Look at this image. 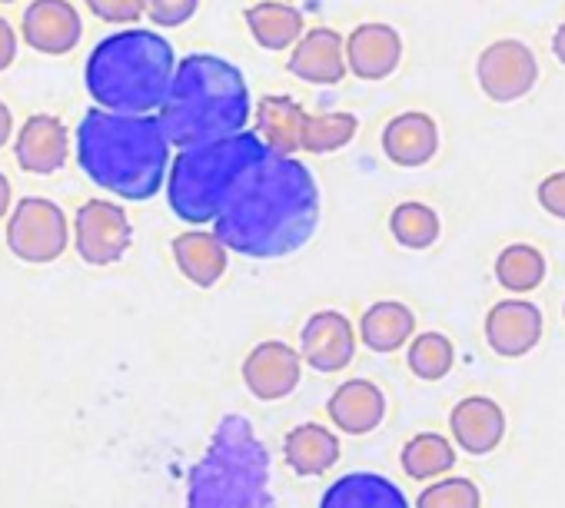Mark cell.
Returning a JSON list of instances; mask_svg holds the SVG:
<instances>
[{
    "label": "cell",
    "instance_id": "31",
    "mask_svg": "<svg viewBox=\"0 0 565 508\" xmlns=\"http://www.w3.org/2000/svg\"><path fill=\"white\" fill-rule=\"evenodd\" d=\"M416 508H482V495L472 478H443L419 491Z\"/></svg>",
    "mask_w": 565,
    "mask_h": 508
},
{
    "label": "cell",
    "instance_id": "22",
    "mask_svg": "<svg viewBox=\"0 0 565 508\" xmlns=\"http://www.w3.org/2000/svg\"><path fill=\"white\" fill-rule=\"evenodd\" d=\"M320 508H409V501L393 478L376 472H350L323 491Z\"/></svg>",
    "mask_w": 565,
    "mask_h": 508
},
{
    "label": "cell",
    "instance_id": "12",
    "mask_svg": "<svg viewBox=\"0 0 565 508\" xmlns=\"http://www.w3.org/2000/svg\"><path fill=\"white\" fill-rule=\"evenodd\" d=\"M21 37L31 51L44 57H64L81 44L84 21L71 0H34L24 11Z\"/></svg>",
    "mask_w": 565,
    "mask_h": 508
},
{
    "label": "cell",
    "instance_id": "17",
    "mask_svg": "<svg viewBox=\"0 0 565 508\" xmlns=\"http://www.w3.org/2000/svg\"><path fill=\"white\" fill-rule=\"evenodd\" d=\"M383 153L393 166L419 170L439 153V127L423 110H406L383 127Z\"/></svg>",
    "mask_w": 565,
    "mask_h": 508
},
{
    "label": "cell",
    "instance_id": "13",
    "mask_svg": "<svg viewBox=\"0 0 565 508\" xmlns=\"http://www.w3.org/2000/svg\"><path fill=\"white\" fill-rule=\"evenodd\" d=\"M542 310L529 300H505L486 313V343L502 359L529 356L542 339Z\"/></svg>",
    "mask_w": 565,
    "mask_h": 508
},
{
    "label": "cell",
    "instance_id": "15",
    "mask_svg": "<svg viewBox=\"0 0 565 508\" xmlns=\"http://www.w3.org/2000/svg\"><path fill=\"white\" fill-rule=\"evenodd\" d=\"M347 64L360 80H386L403 64V37L383 21H366L347 37Z\"/></svg>",
    "mask_w": 565,
    "mask_h": 508
},
{
    "label": "cell",
    "instance_id": "33",
    "mask_svg": "<svg viewBox=\"0 0 565 508\" xmlns=\"http://www.w3.org/2000/svg\"><path fill=\"white\" fill-rule=\"evenodd\" d=\"M84 4L104 24L127 28V24H137L143 18V4H140V0H84Z\"/></svg>",
    "mask_w": 565,
    "mask_h": 508
},
{
    "label": "cell",
    "instance_id": "40",
    "mask_svg": "<svg viewBox=\"0 0 565 508\" xmlns=\"http://www.w3.org/2000/svg\"><path fill=\"white\" fill-rule=\"evenodd\" d=\"M287 4H294V0H287Z\"/></svg>",
    "mask_w": 565,
    "mask_h": 508
},
{
    "label": "cell",
    "instance_id": "1",
    "mask_svg": "<svg viewBox=\"0 0 565 508\" xmlns=\"http://www.w3.org/2000/svg\"><path fill=\"white\" fill-rule=\"evenodd\" d=\"M320 226V183L297 156H259L213 219L239 257L279 260L303 249Z\"/></svg>",
    "mask_w": 565,
    "mask_h": 508
},
{
    "label": "cell",
    "instance_id": "39",
    "mask_svg": "<svg viewBox=\"0 0 565 508\" xmlns=\"http://www.w3.org/2000/svg\"><path fill=\"white\" fill-rule=\"evenodd\" d=\"M0 4H18V0H0Z\"/></svg>",
    "mask_w": 565,
    "mask_h": 508
},
{
    "label": "cell",
    "instance_id": "3",
    "mask_svg": "<svg viewBox=\"0 0 565 508\" xmlns=\"http://www.w3.org/2000/svg\"><path fill=\"white\" fill-rule=\"evenodd\" d=\"M249 114L253 104L243 71L216 54H190L177 61L173 84L157 110L170 143L180 150L246 130Z\"/></svg>",
    "mask_w": 565,
    "mask_h": 508
},
{
    "label": "cell",
    "instance_id": "8",
    "mask_svg": "<svg viewBox=\"0 0 565 508\" xmlns=\"http://www.w3.org/2000/svg\"><path fill=\"white\" fill-rule=\"evenodd\" d=\"M134 242L130 216L114 199H87L74 216V249L90 267H114Z\"/></svg>",
    "mask_w": 565,
    "mask_h": 508
},
{
    "label": "cell",
    "instance_id": "38",
    "mask_svg": "<svg viewBox=\"0 0 565 508\" xmlns=\"http://www.w3.org/2000/svg\"><path fill=\"white\" fill-rule=\"evenodd\" d=\"M552 54L565 64V24H558L555 37H552Z\"/></svg>",
    "mask_w": 565,
    "mask_h": 508
},
{
    "label": "cell",
    "instance_id": "11",
    "mask_svg": "<svg viewBox=\"0 0 565 508\" xmlns=\"http://www.w3.org/2000/svg\"><path fill=\"white\" fill-rule=\"evenodd\" d=\"M300 376H303V356L279 339H266L253 346L249 356L243 359V382L249 396H256L259 402L287 399L300 386Z\"/></svg>",
    "mask_w": 565,
    "mask_h": 508
},
{
    "label": "cell",
    "instance_id": "23",
    "mask_svg": "<svg viewBox=\"0 0 565 508\" xmlns=\"http://www.w3.org/2000/svg\"><path fill=\"white\" fill-rule=\"evenodd\" d=\"M246 28L253 41L269 54L294 51L307 34L303 14L294 4H287V0H259V4H253L246 11Z\"/></svg>",
    "mask_w": 565,
    "mask_h": 508
},
{
    "label": "cell",
    "instance_id": "36",
    "mask_svg": "<svg viewBox=\"0 0 565 508\" xmlns=\"http://www.w3.org/2000/svg\"><path fill=\"white\" fill-rule=\"evenodd\" d=\"M11 137H14V114L4 100H0V147H8Z\"/></svg>",
    "mask_w": 565,
    "mask_h": 508
},
{
    "label": "cell",
    "instance_id": "7",
    "mask_svg": "<svg viewBox=\"0 0 565 508\" xmlns=\"http://www.w3.org/2000/svg\"><path fill=\"white\" fill-rule=\"evenodd\" d=\"M71 246L67 213L47 196H24L8 219V249L18 260L44 267L61 260Z\"/></svg>",
    "mask_w": 565,
    "mask_h": 508
},
{
    "label": "cell",
    "instance_id": "4",
    "mask_svg": "<svg viewBox=\"0 0 565 508\" xmlns=\"http://www.w3.org/2000/svg\"><path fill=\"white\" fill-rule=\"evenodd\" d=\"M177 74V54L167 37L147 28H124L104 37L84 67L94 107L114 114H153L163 107Z\"/></svg>",
    "mask_w": 565,
    "mask_h": 508
},
{
    "label": "cell",
    "instance_id": "2",
    "mask_svg": "<svg viewBox=\"0 0 565 508\" xmlns=\"http://www.w3.org/2000/svg\"><path fill=\"white\" fill-rule=\"evenodd\" d=\"M170 137L153 114L90 107L77 127V163L100 190L143 203L170 176Z\"/></svg>",
    "mask_w": 565,
    "mask_h": 508
},
{
    "label": "cell",
    "instance_id": "19",
    "mask_svg": "<svg viewBox=\"0 0 565 508\" xmlns=\"http://www.w3.org/2000/svg\"><path fill=\"white\" fill-rule=\"evenodd\" d=\"M173 263L177 270L200 290H210L220 283L226 273L230 260V246L216 236V229H186L173 239Z\"/></svg>",
    "mask_w": 565,
    "mask_h": 508
},
{
    "label": "cell",
    "instance_id": "30",
    "mask_svg": "<svg viewBox=\"0 0 565 508\" xmlns=\"http://www.w3.org/2000/svg\"><path fill=\"white\" fill-rule=\"evenodd\" d=\"M356 130H360V117H353V114H313V117H307L303 150L313 156L337 153L353 143Z\"/></svg>",
    "mask_w": 565,
    "mask_h": 508
},
{
    "label": "cell",
    "instance_id": "26",
    "mask_svg": "<svg viewBox=\"0 0 565 508\" xmlns=\"http://www.w3.org/2000/svg\"><path fill=\"white\" fill-rule=\"evenodd\" d=\"M495 280L502 290L525 296L545 280V257L529 242H512L495 257Z\"/></svg>",
    "mask_w": 565,
    "mask_h": 508
},
{
    "label": "cell",
    "instance_id": "5",
    "mask_svg": "<svg viewBox=\"0 0 565 508\" xmlns=\"http://www.w3.org/2000/svg\"><path fill=\"white\" fill-rule=\"evenodd\" d=\"M186 508H273L269 452L249 419L226 415L190 472Z\"/></svg>",
    "mask_w": 565,
    "mask_h": 508
},
{
    "label": "cell",
    "instance_id": "37",
    "mask_svg": "<svg viewBox=\"0 0 565 508\" xmlns=\"http://www.w3.org/2000/svg\"><path fill=\"white\" fill-rule=\"evenodd\" d=\"M11 209H14V190H11V180L0 173V219L11 216Z\"/></svg>",
    "mask_w": 565,
    "mask_h": 508
},
{
    "label": "cell",
    "instance_id": "20",
    "mask_svg": "<svg viewBox=\"0 0 565 508\" xmlns=\"http://www.w3.org/2000/svg\"><path fill=\"white\" fill-rule=\"evenodd\" d=\"M327 412H330V419H333V425L340 432L366 435L386 419V396L370 379H350L330 396Z\"/></svg>",
    "mask_w": 565,
    "mask_h": 508
},
{
    "label": "cell",
    "instance_id": "14",
    "mask_svg": "<svg viewBox=\"0 0 565 508\" xmlns=\"http://www.w3.org/2000/svg\"><path fill=\"white\" fill-rule=\"evenodd\" d=\"M287 71L313 87H333L350 74L347 64V37L333 28H313L300 37L290 54Z\"/></svg>",
    "mask_w": 565,
    "mask_h": 508
},
{
    "label": "cell",
    "instance_id": "29",
    "mask_svg": "<svg viewBox=\"0 0 565 508\" xmlns=\"http://www.w3.org/2000/svg\"><path fill=\"white\" fill-rule=\"evenodd\" d=\"M406 363H409V372L423 382H439L449 376L452 363H456V346L449 343V336L443 333H419L413 336L409 343V353H406Z\"/></svg>",
    "mask_w": 565,
    "mask_h": 508
},
{
    "label": "cell",
    "instance_id": "6",
    "mask_svg": "<svg viewBox=\"0 0 565 508\" xmlns=\"http://www.w3.org/2000/svg\"><path fill=\"white\" fill-rule=\"evenodd\" d=\"M266 143L256 130L183 147L167 176V203L183 223H213L243 173L266 156Z\"/></svg>",
    "mask_w": 565,
    "mask_h": 508
},
{
    "label": "cell",
    "instance_id": "21",
    "mask_svg": "<svg viewBox=\"0 0 565 508\" xmlns=\"http://www.w3.org/2000/svg\"><path fill=\"white\" fill-rule=\"evenodd\" d=\"M307 110L290 97H263L256 104V133L263 137L269 153L297 156L303 150V130H307Z\"/></svg>",
    "mask_w": 565,
    "mask_h": 508
},
{
    "label": "cell",
    "instance_id": "27",
    "mask_svg": "<svg viewBox=\"0 0 565 508\" xmlns=\"http://www.w3.org/2000/svg\"><path fill=\"white\" fill-rule=\"evenodd\" d=\"M456 465V445L446 435L419 432L403 445V468L416 482H429L446 475Z\"/></svg>",
    "mask_w": 565,
    "mask_h": 508
},
{
    "label": "cell",
    "instance_id": "24",
    "mask_svg": "<svg viewBox=\"0 0 565 508\" xmlns=\"http://www.w3.org/2000/svg\"><path fill=\"white\" fill-rule=\"evenodd\" d=\"M282 458L297 475H323L340 462V439L320 422H303L282 439Z\"/></svg>",
    "mask_w": 565,
    "mask_h": 508
},
{
    "label": "cell",
    "instance_id": "35",
    "mask_svg": "<svg viewBox=\"0 0 565 508\" xmlns=\"http://www.w3.org/2000/svg\"><path fill=\"white\" fill-rule=\"evenodd\" d=\"M18 61V31L0 18V74Z\"/></svg>",
    "mask_w": 565,
    "mask_h": 508
},
{
    "label": "cell",
    "instance_id": "18",
    "mask_svg": "<svg viewBox=\"0 0 565 508\" xmlns=\"http://www.w3.org/2000/svg\"><path fill=\"white\" fill-rule=\"evenodd\" d=\"M449 429L462 452L489 455L499 448V442L505 435V412L495 399L466 396L462 402H456V409L449 415Z\"/></svg>",
    "mask_w": 565,
    "mask_h": 508
},
{
    "label": "cell",
    "instance_id": "25",
    "mask_svg": "<svg viewBox=\"0 0 565 508\" xmlns=\"http://www.w3.org/2000/svg\"><path fill=\"white\" fill-rule=\"evenodd\" d=\"M360 339L366 349L386 356V353H396L403 349L413 336H416V316L406 303H396V300H383V303H373L363 320H360Z\"/></svg>",
    "mask_w": 565,
    "mask_h": 508
},
{
    "label": "cell",
    "instance_id": "28",
    "mask_svg": "<svg viewBox=\"0 0 565 508\" xmlns=\"http://www.w3.org/2000/svg\"><path fill=\"white\" fill-rule=\"evenodd\" d=\"M390 233L406 249H429L439 239L443 223H439V213L429 203L409 199V203H399L390 213Z\"/></svg>",
    "mask_w": 565,
    "mask_h": 508
},
{
    "label": "cell",
    "instance_id": "10",
    "mask_svg": "<svg viewBox=\"0 0 565 508\" xmlns=\"http://www.w3.org/2000/svg\"><path fill=\"white\" fill-rule=\"evenodd\" d=\"M356 336L360 329L350 323V316L337 310H320L307 320L300 333V356L310 369L323 376L343 372L356 356Z\"/></svg>",
    "mask_w": 565,
    "mask_h": 508
},
{
    "label": "cell",
    "instance_id": "32",
    "mask_svg": "<svg viewBox=\"0 0 565 508\" xmlns=\"http://www.w3.org/2000/svg\"><path fill=\"white\" fill-rule=\"evenodd\" d=\"M140 4L157 28H183L200 11V0H140Z\"/></svg>",
    "mask_w": 565,
    "mask_h": 508
},
{
    "label": "cell",
    "instance_id": "9",
    "mask_svg": "<svg viewBox=\"0 0 565 508\" xmlns=\"http://www.w3.org/2000/svg\"><path fill=\"white\" fill-rule=\"evenodd\" d=\"M476 80L482 94L495 104H515L535 90L539 61L529 44L515 37L492 41L476 61Z\"/></svg>",
    "mask_w": 565,
    "mask_h": 508
},
{
    "label": "cell",
    "instance_id": "34",
    "mask_svg": "<svg viewBox=\"0 0 565 508\" xmlns=\"http://www.w3.org/2000/svg\"><path fill=\"white\" fill-rule=\"evenodd\" d=\"M535 196H539V206H542L548 216H555V219H565V170H558V173H548V176L539 183Z\"/></svg>",
    "mask_w": 565,
    "mask_h": 508
},
{
    "label": "cell",
    "instance_id": "16",
    "mask_svg": "<svg viewBox=\"0 0 565 508\" xmlns=\"http://www.w3.org/2000/svg\"><path fill=\"white\" fill-rule=\"evenodd\" d=\"M14 156L24 173L51 176V173L64 170V163L71 156V130L64 127V120H57L51 114H34L18 130Z\"/></svg>",
    "mask_w": 565,
    "mask_h": 508
}]
</instances>
